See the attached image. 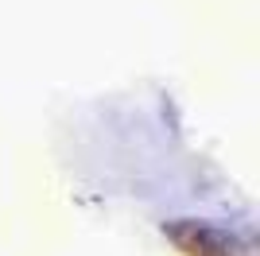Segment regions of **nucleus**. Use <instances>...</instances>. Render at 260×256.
Returning a JSON list of instances; mask_svg holds the SVG:
<instances>
[{"label":"nucleus","instance_id":"1","mask_svg":"<svg viewBox=\"0 0 260 256\" xmlns=\"http://www.w3.org/2000/svg\"><path fill=\"white\" fill-rule=\"evenodd\" d=\"M163 233L179 241L186 248H202V252H214V256H225L233 248V237L214 229L206 221H190V217H175V221H163Z\"/></svg>","mask_w":260,"mask_h":256}]
</instances>
